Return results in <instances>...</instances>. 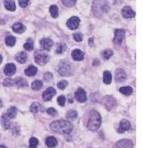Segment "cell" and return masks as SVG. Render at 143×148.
<instances>
[{"label":"cell","mask_w":143,"mask_h":148,"mask_svg":"<svg viewBox=\"0 0 143 148\" xmlns=\"http://www.w3.org/2000/svg\"><path fill=\"white\" fill-rule=\"evenodd\" d=\"M113 55V51L111 49H106L102 52V56L104 59L108 60Z\"/></svg>","instance_id":"obj_33"},{"label":"cell","mask_w":143,"mask_h":148,"mask_svg":"<svg viewBox=\"0 0 143 148\" xmlns=\"http://www.w3.org/2000/svg\"><path fill=\"white\" fill-rule=\"evenodd\" d=\"M62 4L67 7H71L76 3V0H61Z\"/></svg>","instance_id":"obj_35"},{"label":"cell","mask_w":143,"mask_h":148,"mask_svg":"<svg viewBox=\"0 0 143 148\" xmlns=\"http://www.w3.org/2000/svg\"><path fill=\"white\" fill-rule=\"evenodd\" d=\"M16 114H17V109L15 107H13V106H12V107L8 108L7 113H6V115H7V116L10 118V119L14 118L16 116Z\"/></svg>","instance_id":"obj_26"},{"label":"cell","mask_w":143,"mask_h":148,"mask_svg":"<svg viewBox=\"0 0 143 148\" xmlns=\"http://www.w3.org/2000/svg\"><path fill=\"white\" fill-rule=\"evenodd\" d=\"M15 84H16L17 86L19 88L25 87L27 86V82H26V80L24 79L23 78H18L15 81Z\"/></svg>","instance_id":"obj_30"},{"label":"cell","mask_w":143,"mask_h":148,"mask_svg":"<svg viewBox=\"0 0 143 148\" xmlns=\"http://www.w3.org/2000/svg\"><path fill=\"white\" fill-rule=\"evenodd\" d=\"M37 68L34 65H30L26 70H25V74L28 77H32L37 75Z\"/></svg>","instance_id":"obj_21"},{"label":"cell","mask_w":143,"mask_h":148,"mask_svg":"<svg viewBox=\"0 0 143 148\" xmlns=\"http://www.w3.org/2000/svg\"><path fill=\"white\" fill-rule=\"evenodd\" d=\"M108 7L106 0H94V4H93V12L95 16L99 18L104 13V11H107L106 8Z\"/></svg>","instance_id":"obj_3"},{"label":"cell","mask_w":143,"mask_h":148,"mask_svg":"<svg viewBox=\"0 0 143 148\" xmlns=\"http://www.w3.org/2000/svg\"><path fill=\"white\" fill-rule=\"evenodd\" d=\"M57 71L61 76H70L73 72L71 64L67 61H62L58 67Z\"/></svg>","instance_id":"obj_4"},{"label":"cell","mask_w":143,"mask_h":148,"mask_svg":"<svg viewBox=\"0 0 143 148\" xmlns=\"http://www.w3.org/2000/svg\"><path fill=\"white\" fill-rule=\"evenodd\" d=\"M53 78V75L50 72H46L44 75V79L46 81V82H50Z\"/></svg>","instance_id":"obj_44"},{"label":"cell","mask_w":143,"mask_h":148,"mask_svg":"<svg viewBox=\"0 0 143 148\" xmlns=\"http://www.w3.org/2000/svg\"><path fill=\"white\" fill-rule=\"evenodd\" d=\"M16 71V67L13 63H8L5 66L4 72L6 76L10 77L13 75Z\"/></svg>","instance_id":"obj_15"},{"label":"cell","mask_w":143,"mask_h":148,"mask_svg":"<svg viewBox=\"0 0 143 148\" xmlns=\"http://www.w3.org/2000/svg\"><path fill=\"white\" fill-rule=\"evenodd\" d=\"M30 0H19V5L22 8H25L28 5Z\"/></svg>","instance_id":"obj_43"},{"label":"cell","mask_w":143,"mask_h":148,"mask_svg":"<svg viewBox=\"0 0 143 148\" xmlns=\"http://www.w3.org/2000/svg\"><path fill=\"white\" fill-rule=\"evenodd\" d=\"M122 14L125 18H132L135 17V13L129 6H124L122 10Z\"/></svg>","instance_id":"obj_11"},{"label":"cell","mask_w":143,"mask_h":148,"mask_svg":"<svg viewBox=\"0 0 143 148\" xmlns=\"http://www.w3.org/2000/svg\"><path fill=\"white\" fill-rule=\"evenodd\" d=\"M120 92L124 95H130L133 93V88L130 86H124L120 88Z\"/></svg>","instance_id":"obj_25"},{"label":"cell","mask_w":143,"mask_h":148,"mask_svg":"<svg viewBox=\"0 0 143 148\" xmlns=\"http://www.w3.org/2000/svg\"><path fill=\"white\" fill-rule=\"evenodd\" d=\"M53 41L50 38H44L42 40H40V45L41 47L45 50L49 51L50 50L51 47L53 45Z\"/></svg>","instance_id":"obj_14"},{"label":"cell","mask_w":143,"mask_h":148,"mask_svg":"<svg viewBox=\"0 0 143 148\" xmlns=\"http://www.w3.org/2000/svg\"><path fill=\"white\" fill-rule=\"evenodd\" d=\"M5 8L10 11H14L16 8L14 0H4Z\"/></svg>","instance_id":"obj_20"},{"label":"cell","mask_w":143,"mask_h":148,"mask_svg":"<svg viewBox=\"0 0 143 148\" xmlns=\"http://www.w3.org/2000/svg\"><path fill=\"white\" fill-rule=\"evenodd\" d=\"M103 82L107 85L111 84L112 75L109 71H105L103 72Z\"/></svg>","instance_id":"obj_23"},{"label":"cell","mask_w":143,"mask_h":148,"mask_svg":"<svg viewBox=\"0 0 143 148\" xmlns=\"http://www.w3.org/2000/svg\"><path fill=\"white\" fill-rule=\"evenodd\" d=\"M34 58L37 64L40 65H44L48 63L49 60V56L44 51L41 50H37L34 53Z\"/></svg>","instance_id":"obj_5"},{"label":"cell","mask_w":143,"mask_h":148,"mask_svg":"<svg viewBox=\"0 0 143 148\" xmlns=\"http://www.w3.org/2000/svg\"><path fill=\"white\" fill-rule=\"evenodd\" d=\"M131 128V124L128 120H121L120 124V127H119L117 132L120 134L124 133L126 131L128 130Z\"/></svg>","instance_id":"obj_13"},{"label":"cell","mask_w":143,"mask_h":148,"mask_svg":"<svg viewBox=\"0 0 143 148\" xmlns=\"http://www.w3.org/2000/svg\"><path fill=\"white\" fill-rule=\"evenodd\" d=\"M1 123L2 124V126L5 130H8L11 127V122H10V118H8L6 114H4L1 116Z\"/></svg>","instance_id":"obj_19"},{"label":"cell","mask_w":143,"mask_h":148,"mask_svg":"<svg viewBox=\"0 0 143 148\" xmlns=\"http://www.w3.org/2000/svg\"><path fill=\"white\" fill-rule=\"evenodd\" d=\"M73 38L77 42H81L82 40V38H83V36L80 33H75V34H73Z\"/></svg>","instance_id":"obj_39"},{"label":"cell","mask_w":143,"mask_h":148,"mask_svg":"<svg viewBox=\"0 0 143 148\" xmlns=\"http://www.w3.org/2000/svg\"><path fill=\"white\" fill-rule=\"evenodd\" d=\"M126 74L122 69H117L115 72V80L117 82H123L126 79Z\"/></svg>","instance_id":"obj_12"},{"label":"cell","mask_w":143,"mask_h":148,"mask_svg":"<svg viewBox=\"0 0 143 148\" xmlns=\"http://www.w3.org/2000/svg\"><path fill=\"white\" fill-rule=\"evenodd\" d=\"M58 11H59V10H58L57 6H55V5H53L50 8V14L53 18H57L58 15H59V12Z\"/></svg>","instance_id":"obj_27"},{"label":"cell","mask_w":143,"mask_h":148,"mask_svg":"<svg viewBox=\"0 0 143 148\" xmlns=\"http://www.w3.org/2000/svg\"><path fill=\"white\" fill-rule=\"evenodd\" d=\"M5 42H6V44L8 46H9V47H12V46H13L15 44L16 39H15V38L13 37V36H10L6 38Z\"/></svg>","instance_id":"obj_29"},{"label":"cell","mask_w":143,"mask_h":148,"mask_svg":"<svg viewBox=\"0 0 143 148\" xmlns=\"http://www.w3.org/2000/svg\"><path fill=\"white\" fill-rule=\"evenodd\" d=\"M39 145V140L36 138L32 137L30 139V148H37Z\"/></svg>","instance_id":"obj_34"},{"label":"cell","mask_w":143,"mask_h":148,"mask_svg":"<svg viewBox=\"0 0 143 148\" xmlns=\"http://www.w3.org/2000/svg\"><path fill=\"white\" fill-rule=\"evenodd\" d=\"M47 113L48 115H50L51 116H55L57 114V111L54 108H49L47 109Z\"/></svg>","instance_id":"obj_42"},{"label":"cell","mask_w":143,"mask_h":148,"mask_svg":"<svg viewBox=\"0 0 143 148\" xmlns=\"http://www.w3.org/2000/svg\"><path fill=\"white\" fill-rule=\"evenodd\" d=\"M67 86H68V82H67L66 81H61V82H59L57 84L58 88H59V89H61V90L65 89V88H66Z\"/></svg>","instance_id":"obj_41"},{"label":"cell","mask_w":143,"mask_h":148,"mask_svg":"<svg viewBox=\"0 0 143 148\" xmlns=\"http://www.w3.org/2000/svg\"><path fill=\"white\" fill-rule=\"evenodd\" d=\"M55 94H56V90L54 88L49 87L43 92V99L44 101H50L53 97V96L55 95Z\"/></svg>","instance_id":"obj_9"},{"label":"cell","mask_w":143,"mask_h":148,"mask_svg":"<svg viewBox=\"0 0 143 148\" xmlns=\"http://www.w3.org/2000/svg\"><path fill=\"white\" fill-rule=\"evenodd\" d=\"M15 59H16V61H18V63H25L26 61H27V55L25 52L22 51V52L18 53V54L16 55V56H15Z\"/></svg>","instance_id":"obj_22"},{"label":"cell","mask_w":143,"mask_h":148,"mask_svg":"<svg viewBox=\"0 0 143 148\" xmlns=\"http://www.w3.org/2000/svg\"><path fill=\"white\" fill-rule=\"evenodd\" d=\"M106 101H105V105L108 110L111 109V108L115 105V100L111 97H106L105 98Z\"/></svg>","instance_id":"obj_24"},{"label":"cell","mask_w":143,"mask_h":148,"mask_svg":"<svg viewBox=\"0 0 143 148\" xmlns=\"http://www.w3.org/2000/svg\"><path fill=\"white\" fill-rule=\"evenodd\" d=\"M42 87H43V83L40 80L34 81L33 83L32 84V88L34 90H40Z\"/></svg>","instance_id":"obj_28"},{"label":"cell","mask_w":143,"mask_h":148,"mask_svg":"<svg viewBox=\"0 0 143 148\" xmlns=\"http://www.w3.org/2000/svg\"><path fill=\"white\" fill-rule=\"evenodd\" d=\"M101 124V118L99 113L96 111H92L90 113V118L87 127L89 130L96 131L99 128Z\"/></svg>","instance_id":"obj_2"},{"label":"cell","mask_w":143,"mask_h":148,"mask_svg":"<svg viewBox=\"0 0 143 148\" xmlns=\"http://www.w3.org/2000/svg\"><path fill=\"white\" fill-rule=\"evenodd\" d=\"M1 106H2V101H1V99H0V108H1Z\"/></svg>","instance_id":"obj_46"},{"label":"cell","mask_w":143,"mask_h":148,"mask_svg":"<svg viewBox=\"0 0 143 148\" xmlns=\"http://www.w3.org/2000/svg\"><path fill=\"white\" fill-rule=\"evenodd\" d=\"M72 57L75 61H82L84 59V53L80 49H74L72 52Z\"/></svg>","instance_id":"obj_16"},{"label":"cell","mask_w":143,"mask_h":148,"mask_svg":"<svg viewBox=\"0 0 143 148\" xmlns=\"http://www.w3.org/2000/svg\"><path fill=\"white\" fill-rule=\"evenodd\" d=\"M133 144L131 140L128 139H122L118 141L116 144L114 145V148H133Z\"/></svg>","instance_id":"obj_7"},{"label":"cell","mask_w":143,"mask_h":148,"mask_svg":"<svg viewBox=\"0 0 143 148\" xmlns=\"http://www.w3.org/2000/svg\"><path fill=\"white\" fill-rule=\"evenodd\" d=\"M57 140L53 136H49L46 139V144L48 147L53 148L57 145Z\"/></svg>","instance_id":"obj_18"},{"label":"cell","mask_w":143,"mask_h":148,"mask_svg":"<svg viewBox=\"0 0 143 148\" xmlns=\"http://www.w3.org/2000/svg\"><path fill=\"white\" fill-rule=\"evenodd\" d=\"M77 113L75 111H69L66 113V118L68 119H75L77 118Z\"/></svg>","instance_id":"obj_37"},{"label":"cell","mask_w":143,"mask_h":148,"mask_svg":"<svg viewBox=\"0 0 143 148\" xmlns=\"http://www.w3.org/2000/svg\"><path fill=\"white\" fill-rule=\"evenodd\" d=\"M67 49L66 45L65 43H59L57 46L56 51L57 54H61L64 51H65Z\"/></svg>","instance_id":"obj_31"},{"label":"cell","mask_w":143,"mask_h":148,"mask_svg":"<svg viewBox=\"0 0 143 148\" xmlns=\"http://www.w3.org/2000/svg\"><path fill=\"white\" fill-rule=\"evenodd\" d=\"M79 25H80V19L75 16L71 17V18L68 19L66 22L67 27L70 29H72V30L76 29L78 27Z\"/></svg>","instance_id":"obj_8"},{"label":"cell","mask_w":143,"mask_h":148,"mask_svg":"<svg viewBox=\"0 0 143 148\" xmlns=\"http://www.w3.org/2000/svg\"><path fill=\"white\" fill-rule=\"evenodd\" d=\"M57 102L60 106H64L65 105V102H66V98L64 96L61 95L57 98Z\"/></svg>","instance_id":"obj_40"},{"label":"cell","mask_w":143,"mask_h":148,"mask_svg":"<svg viewBox=\"0 0 143 148\" xmlns=\"http://www.w3.org/2000/svg\"><path fill=\"white\" fill-rule=\"evenodd\" d=\"M0 148H6L4 145H0Z\"/></svg>","instance_id":"obj_47"},{"label":"cell","mask_w":143,"mask_h":148,"mask_svg":"<svg viewBox=\"0 0 143 148\" xmlns=\"http://www.w3.org/2000/svg\"><path fill=\"white\" fill-rule=\"evenodd\" d=\"M24 48L27 51H32L34 49V45L32 41L28 40V42H27L26 43L24 44Z\"/></svg>","instance_id":"obj_36"},{"label":"cell","mask_w":143,"mask_h":148,"mask_svg":"<svg viewBox=\"0 0 143 148\" xmlns=\"http://www.w3.org/2000/svg\"><path fill=\"white\" fill-rule=\"evenodd\" d=\"M75 97L77 101L81 103L84 102V101H87V99L86 92L83 90V89L81 88H79L76 92H75Z\"/></svg>","instance_id":"obj_10"},{"label":"cell","mask_w":143,"mask_h":148,"mask_svg":"<svg viewBox=\"0 0 143 148\" xmlns=\"http://www.w3.org/2000/svg\"><path fill=\"white\" fill-rule=\"evenodd\" d=\"M12 29H13V31L16 34H22L26 30L25 27L22 25L20 22H18V23H15V25H13L12 27Z\"/></svg>","instance_id":"obj_17"},{"label":"cell","mask_w":143,"mask_h":148,"mask_svg":"<svg viewBox=\"0 0 143 148\" xmlns=\"http://www.w3.org/2000/svg\"><path fill=\"white\" fill-rule=\"evenodd\" d=\"M40 108H41V104L38 102H34L32 105H31L30 109L31 112L36 113L39 111V109H40Z\"/></svg>","instance_id":"obj_32"},{"label":"cell","mask_w":143,"mask_h":148,"mask_svg":"<svg viewBox=\"0 0 143 148\" xmlns=\"http://www.w3.org/2000/svg\"><path fill=\"white\" fill-rule=\"evenodd\" d=\"M50 129L55 133L68 134L73 130V125L70 122L66 120H57L50 124Z\"/></svg>","instance_id":"obj_1"},{"label":"cell","mask_w":143,"mask_h":148,"mask_svg":"<svg viewBox=\"0 0 143 148\" xmlns=\"http://www.w3.org/2000/svg\"><path fill=\"white\" fill-rule=\"evenodd\" d=\"M125 36V31L123 29H116L115 32V37L113 42L115 45H120L123 41Z\"/></svg>","instance_id":"obj_6"},{"label":"cell","mask_w":143,"mask_h":148,"mask_svg":"<svg viewBox=\"0 0 143 148\" xmlns=\"http://www.w3.org/2000/svg\"><path fill=\"white\" fill-rule=\"evenodd\" d=\"M2 62V56L0 55V64H1V63Z\"/></svg>","instance_id":"obj_45"},{"label":"cell","mask_w":143,"mask_h":148,"mask_svg":"<svg viewBox=\"0 0 143 148\" xmlns=\"http://www.w3.org/2000/svg\"><path fill=\"white\" fill-rule=\"evenodd\" d=\"M14 84H15V80H13L12 79H10V78L6 79L4 81V83H3L4 86H6V87L11 86H13Z\"/></svg>","instance_id":"obj_38"}]
</instances>
